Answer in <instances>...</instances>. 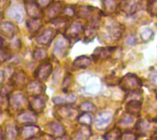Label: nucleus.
I'll return each instance as SVG.
<instances>
[{
    "instance_id": "4",
    "label": "nucleus",
    "mask_w": 157,
    "mask_h": 140,
    "mask_svg": "<svg viewBox=\"0 0 157 140\" xmlns=\"http://www.w3.org/2000/svg\"><path fill=\"white\" fill-rule=\"evenodd\" d=\"M26 102H27V99H26L25 95L21 93L12 94L8 98L9 108L12 109L13 111H17L19 109H22V107H24Z\"/></svg>"
},
{
    "instance_id": "34",
    "label": "nucleus",
    "mask_w": 157,
    "mask_h": 140,
    "mask_svg": "<svg viewBox=\"0 0 157 140\" xmlns=\"http://www.w3.org/2000/svg\"><path fill=\"white\" fill-rule=\"evenodd\" d=\"M96 27L95 26H89L86 28H85L84 34H85V41L89 42L96 37Z\"/></svg>"
},
{
    "instance_id": "45",
    "label": "nucleus",
    "mask_w": 157,
    "mask_h": 140,
    "mask_svg": "<svg viewBox=\"0 0 157 140\" xmlns=\"http://www.w3.org/2000/svg\"><path fill=\"white\" fill-rule=\"evenodd\" d=\"M1 1V11H4L9 5V0H0Z\"/></svg>"
},
{
    "instance_id": "39",
    "label": "nucleus",
    "mask_w": 157,
    "mask_h": 140,
    "mask_svg": "<svg viewBox=\"0 0 157 140\" xmlns=\"http://www.w3.org/2000/svg\"><path fill=\"white\" fill-rule=\"evenodd\" d=\"M148 10L152 15L157 16V0H153L148 6Z\"/></svg>"
},
{
    "instance_id": "46",
    "label": "nucleus",
    "mask_w": 157,
    "mask_h": 140,
    "mask_svg": "<svg viewBox=\"0 0 157 140\" xmlns=\"http://www.w3.org/2000/svg\"><path fill=\"white\" fill-rule=\"evenodd\" d=\"M54 140H70L67 136H63V137H59V138H55Z\"/></svg>"
},
{
    "instance_id": "37",
    "label": "nucleus",
    "mask_w": 157,
    "mask_h": 140,
    "mask_svg": "<svg viewBox=\"0 0 157 140\" xmlns=\"http://www.w3.org/2000/svg\"><path fill=\"white\" fill-rule=\"evenodd\" d=\"M109 34L111 38L118 39L121 36V29L119 27H109Z\"/></svg>"
},
{
    "instance_id": "19",
    "label": "nucleus",
    "mask_w": 157,
    "mask_h": 140,
    "mask_svg": "<svg viewBox=\"0 0 157 140\" xmlns=\"http://www.w3.org/2000/svg\"><path fill=\"white\" fill-rule=\"evenodd\" d=\"M62 10H63V6L60 2H54V3L51 4L47 9L48 18L53 20L54 18H56L59 16V14L62 12Z\"/></svg>"
},
{
    "instance_id": "50",
    "label": "nucleus",
    "mask_w": 157,
    "mask_h": 140,
    "mask_svg": "<svg viewBox=\"0 0 157 140\" xmlns=\"http://www.w3.org/2000/svg\"><path fill=\"white\" fill-rule=\"evenodd\" d=\"M156 124H157V118H156Z\"/></svg>"
},
{
    "instance_id": "10",
    "label": "nucleus",
    "mask_w": 157,
    "mask_h": 140,
    "mask_svg": "<svg viewBox=\"0 0 157 140\" xmlns=\"http://www.w3.org/2000/svg\"><path fill=\"white\" fill-rule=\"evenodd\" d=\"M40 133V129L39 127L34 125H28L21 128L20 136L23 139H32L35 138Z\"/></svg>"
},
{
    "instance_id": "12",
    "label": "nucleus",
    "mask_w": 157,
    "mask_h": 140,
    "mask_svg": "<svg viewBox=\"0 0 157 140\" xmlns=\"http://www.w3.org/2000/svg\"><path fill=\"white\" fill-rule=\"evenodd\" d=\"M44 90H45V88H44L43 84L41 83V82L38 81V80L31 81L27 86V92L29 93V95H31L33 97L42 95Z\"/></svg>"
},
{
    "instance_id": "30",
    "label": "nucleus",
    "mask_w": 157,
    "mask_h": 140,
    "mask_svg": "<svg viewBox=\"0 0 157 140\" xmlns=\"http://www.w3.org/2000/svg\"><path fill=\"white\" fill-rule=\"evenodd\" d=\"M140 36H141V39L143 41L148 42L151 39H153V38L155 36V31L150 28H144L141 30Z\"/></svg>"
},
{
    "instance_id": "44",
    "label": "nucleus",
    "mask_w": 157,
    "mask_h": 140,
    "mask_svg": "<svg viewBox=\"0 0 157 140\" xmlns=\"http://www.w3.org/2000/svg\"><path fill=\"white\" fill-rule=\"evenodd\" d=\"M126 41L129 45H134L136 43V38L134 36H129Z\"/></svg>"
},
{
    "instance_id": "33",
    "label": "nucleus",
    "mask_w": 157,
    "mask_h": 140,
    "mask_svg": "<svg viewBox=\"0 0 157 140\" xmlns=\"http://www.w3.org/2000/svg\"><path fill=\"white\" fill-rule=\"evenodd\" d=\"M79 109H80V111H82L84 113H88V114L94 113L96 111V105L89 101H86L80 105Z\"/></svg>"
},
{
    "instance_id": "47",
    "label": "nucleus",
    "mask_w": 157,
    "mask_h": 140,
    "mask_svg": "<svg viewBox=\"0 0 157 140\" xmlns=\"http://www.w3.org/2000/svg\"><path fill=\"white\" fill-rule=\"evenodd\" d=\"M24 1H25L27 4H29V3H33V1H34V0H24Z\"/></svg>"
},
{
    "instance_id": "43",
    "label": "nucleus",
    "mask_w": 157,
    "mask_h": 140,
    "mask_svg": "<svg viewBox=\"0 0 157 140\" xmlns=\"http://www.w3.org/2000/svg\"><path fill=\"white\" fill-rule=\"evenodd\" d=\"M8 59H9V53L7 51H5V49H2L1 50V61L4 62Z\"/></svg>"
},
{
    "instance_id": "2",
    "label": "nucleus",
    "mask_w": 157,
    "mask_h": 140,
    "mask_svg": "<svg viewBox=\"0 0 157 140\" xmlns=\"http://www.w3.org/2000/svg\"><path fill=\"white\" fill-rule=\"evenodd\" d=\"M135 127L138 134L143 137L152 136L156 132V127L155 123L149 119H142L138 121Z\"/></svg>"
},
{
    "instance_id": "41",
    "label": "nucleus",
    "mask_w": 157,
    "mask_h": 140,
    "mask_svg": "<svg viewBox=\"0 0 157 140\" xmlns=\"http://www.w3.org/2000/svg\"><path fill=\"white\" fill-rule=\"evenodd\" d=\"M149 80H150V83L153 86H155L157 87V71L155 72H153L149 77Z\"/></svg>"
},
{
    "instance_id": "11",
    "label": "nucleus",
    "mask_w": 157,
    "mask_h": 140,
    "mask_svg": "<svg viewBox=\"0 0 157 140\" xmlns=\"http://www.w3.org/2000/svg\"><path fill=\"white\" fill-rule=\"evenodd\" d=\"M55 30L52 28H48L44 30L40 36L36 38V41L38 44L42 45V46H48L50 43L52 41V39L55 37Z\"/></svg>"
},
{
    "instance_id": "5",
    "label": "nucleus",
    "mask_w": 157,
    "mask_h": 140,
    "mask_svg": "<svg viewBox=\"0 0 157 140\" xmlns=\"http://www.w3.org/2000/svg\"><path fill=\"white\" fill-rule=\"evenodd\" d=\"M85 28L83 25L80 22L75 21L73 22L65 30V37L70 40V39H76L79 38V36L84 33Z\"/></svg>"
},
{
    "instance_id": "21",
    "label": "nucleus",
    "mask_w": 157,
    "mask_h": 140,
    "mask_svg": "<svg viewBox=\"0 0 157 140\" xmlns=\"http://www.w3.org/2000/svg\"><path fill=\"white\" fill-rule=\"evenodd\" d=\"M26 11L31 18H40L42 13L40 6L36 3H29L26 6Z\"/></svg>"
},
{
    "instance_id": "48",
    "label": "nucleus",
    "mask_w": 157,
    "mask_h": 140,
    "mask_svg": "<svg viewBox=\"0 0 157 140\" xmlns=\"http://www.w3.org/2000/svg\"><path fill=\"white\" fill-rule=\"evenodd\" d=\"M29 140H42V139L39 138H32V139H29Z\"/></svg>"
},
{
    "instance_id": "14",
    "label": "nucleus",
    "mask_w": 157,
    "mask_h": 140,
    "mask_svg": "<svg viewBox=\"0 0 157 140\" xmlns=\"http://www.w3.org/2000/svg\"><path fill=\"white\" fill-rule=\"evenodd\" d=\"M76 101V97L73 94H65L64 95H59L52 98V102L58 105H70L75 104Z\"/></svg>"
},
{
    "instance_id": "27",
    "label": "nucleus",
    "mask_w": 157,
    "mask_h": 140,
    "mask_svg": "<svg viewBox=\"0 0 157 140\" xmlns=\"http://www.w3.org/2000/svg\"><path fill=\"white\" fill-rule=\"evenodd\" d=\"M135 123V116L130 114L124 115L119 121V126L122 128L131 127Z\"/></svg>"
},
{
    "instance_id": "38",
    "label": "nucleus",
    "mask_w": 157,
    "mask_h": 140,
    "mask_svg": "<svg viewBox=\"0 0 157 140\" xmlns=\"http://www.w3.org/2000/svg\"><path fill=\"white\" fill-rule=\"evenodd\" d=\"M137 135L132 131H126L122 134L121 140H137Z\"/></svg>"
},
{
    "instance_id": "1",
    "label": "nucleus",
    "mask_w": 157,
    "mask_h": 140,
    "mask_svg": "<svg viewBox=\"0 0 157 140\" xmlns=\"http://www.w3.org/2000/svg\"><path fill=\"white\" fill-rule=\"evenodd\" d=\"M121 87L127 92H132V91H138L142 87V82L139 79L138 76L132 73H129L122 77V79L120 82Z\"/></svg>"
},
{
    "instance_id": "29",
    "label": "nucleus",
    "mask_w": 157,
    "mask_h": 140,
    "mask_svg": "<svg viewBox=\"0 0 157 140\" xmlns=\"http://www.w3.org/2000/svg\"><path fill=\"white\" fill-rule=\"evenodd\" d=\"M121 131L120 128L116 127L113 128L109 131H108L105 135H104V139L105 140H121Z\"/></svg>"
},
{
    "instance_id": "7",
    "label": "nucleus",
    "mask_w": 157,
    "mask_h": 140,
    "mask_svg": "<svg viewBox=\"0 0 157 140\" xmlns=\"http://www.w3.org/2000/svg\"><path fill=\"white\" fill-rule=\"evenodd\" d=\"M78 114V111L69 105H61L56 111L55 115L62 119H73Z\"/></svg>"
},
{
    "instance_id": "24",
    "label": "nucleus",
    "mask_w": 157,
    "mask_h": 140,
    "mask_svg": "<svg viewBox=\"0 0 157 140\" xmlns=\"http://www.w3.org/2000/svg\"><path fill=\"white\" fill-rule=\"evenodd\" d=\"M43 22L40 18H30L27 21V27L29 32L37 33L42 28Z\"/></svg>"
},
{
    "instance_id": "13",
    "label": "nucleus",
    "mask_w": 157,
    "mask_h": 140,
    "mask_svg": "<svg viewBox=\"0 0 157 140\" xmlns=\"http://www.w3.org/2000/svg\"><path fill=\"white\" fill-rule=\"evenodd\" d=\"M112 114L109 112H103L100 113L97 118H96V122L95 125L98 128L101 129V128H105L106 127H108L109 125V123L112 121Z\"/></svg>"
},
{
    "instance_id": "17",
    "label": "nucleus",
    "mask_w": 157,
    "mask_h": 140,
    "mask_svg": "<svg viewBox=\"0 0 157 140\" xmlns=\"http://www.w3.org/2000/svg\"><path fill=\"white\" fill-rule=\"evenodd\" d=\"M115 48H98L95 50L94 53H93V57L95 58L96 61H105L108 60L111 53L113 52Z\"/></svg>"
},
{
    "instance_id": "20",
    "label": "nucleus",
    "mask_w": 157,
    "mask_h": 140,
    "mask_svg": "<svg viewBox=\"0 0 157 140\" xmlns=\"http://www.w3.org/2000/svg\"><path fill=\"white\" fill-rule=\"evenodd\" d=\"M91 135L92 134H91V130L89 129V127H83L73 134L71 140H89Z\"/></svg>"
},
{
    "instance_id": "26",
    "label": "nucleus",
    "mask_w": 157,
    "mask_h": 140,
    "mask_svg": "<svg viewBox=\"0 0 157 140\" xmlns=\"http://www.w3.org/2000/svg\"><path fill=\"white\" fill-rule=\"evenodd\" d=\"M92 61H91V59L87 56H85V55H82V56H79L77 57L75 61H74V66H75L76 68H80V69H85V68H87L91 65Z\"/></svg>"
},
{
    "instance_id": "23",
    "label": "nucleus",
    "mask_w": 157,
    "mask_h": 140,
    "mask_svg": "<svg viewBox=\"0 0 157 140\" xmlns=\"http://www.w3.org/2000/svg\"><path fill=\"white\" fill-rule=\"evenodd\" d=\"M16 30H17V28H16L15 25L10 22H4L0 26V31H1L2 36H6L8 38H12L15 35Z\"/></svg>"
},
{
    "instance_id": "15",
    "label": "nucleus",
    "mask_w": 157,
    "mask_h": 140,
    "mask_svg": "<svg viewBox=\"0 0 157 140\" xmlns=\"http://www.w3.org/2000/svg\"><path fill=\"white\" fill-rule=\"evenodd\" d=\"M18 136V129L16 125L8 124L6 127L5 133H2V140H17Z\"/></svg>"
},
{
    "instance_id": "35",
    "label": "nucleus",
    "mask_w": 157,
    "mask_h": 140,
    "mask_svg": "<svg viewBox=\"0 0 157 140\" xmlns=\"http://www.w3.org/2000/svg\"><path fill=\"white\" fill-rule=\"evenodd\" d=\"M139 6V1L138 0H126L125 7L128 10L130 14H133Z\"/></svg>"
},
{
    "instance_id": "16",
    "label": "nucleus",
    "mask_w": 157,
    "mask_h": 140,
    "mask_svg": "<svg viewBox=\"0 0 157 140\" xmlns=\"http://www.w3.org/2000/svg\"><path fill=\"white\" fill-rule=\"evenodd\" d=\"M48 128L51 132V134L56 138L63 137L65 134V129L63 124L59 121H52L49 124Z\"/></svg>"
},
{
    "instance_id": "31",
    "label": "nucleus",
    "mask_w": 157,
    "mask_h": 140,
    "mask_svg": "<svg viewBox=\"0 0 157 140\" xmlns=\"http://www.w3.org/2000/svg\"><path fill=\"white\" fill-rule=\"evenodd\" d=\"M142 104H130L126 105V111L128 114L132 115L134 116H138L141 112Z\"/></svg>"
},
{
    "instance_id": "22",
    "label": "nucleus",
    "mask_w": 157,
    "mask_h": 140,
    "mask_svg": "<svg viewBox=\"0 0 157 140\" xmlns=\"http://www.w3.org/2000/svg\"><path fill=\"white\" fill-rule=\"evenodd\" d=\"M8 16L12 18V19H14L15 21H17V22H21L22 20H23V18H24V15H23V9H22V7L19 6V5H16V6H12L10 9H9V11H8Z\"/></svg>"
},
{
    "instance_id": "49",
    "label": "nucleus",
    "mask_w": 157,
    "mask_h": 140,
    "mask_svg": "<svg viewBox=\"0 0 157 140\" xmlns=\"http://www.w3.org/2000/svg\"><path fill=\"white\" fill-rule=\"evenodd\" d=\"M152 140H157V137H155V138H154Z\"/></svg>"
},
{
    "instance_id": "28",
    "label": "nucleus",
    "mask_w": 157,
    "mask_h": 140,
    "mask_svg": "<svg viewBox=\"0 0 157 140\" xmlns=\"http://www.w3.org/2000/svg\"><path fill=\"white\" fill-rule=\"evenodd\" d=\"M103 5V11L105 14H112L117 9L116 0H101Z\"/></svg>"
},
{
    "instance_id": "9",
    "label": "nucleus",
    "mask_w": 157,
    "mask_h": 140,
    "mask_svg": "<svg viewBox=\"0 0 157 140\" xmlns=\"http://www.w3.org/2000/svg\"><path fill=\"white\" fill-rule=\"evenodd\" d=\"M46 105V98L43 95H39L33 97L29 104V106L31 111H33L36 114L41 113Z\"/></svg>"
},
{
    "instance_id": "6",
    "label": "nucleus",
    "mask_w": 157,
    "mask_h": 140,
    "mask_svg": "<svg viewBox=\"0 0 157 140\" xmlns=\"http://www.w3.org/2000/svg\"><path fill=\"white\" fill-rule=\"evenodd\" d=\"M37 114L34 113L31 110H26V111H22L20 112L17 116V122L18 124L21 125H33L34 123L37 122Z\"/></svg>"
},
{
    "instance_id": "42",
    "label": "nucleus",
    "mask_w": 157,
    "mask_h": 140,
    "mask_svg": "<svg viewBox=\"0 0 157 140\" xmlns=\"http://www.w3.org/2000/svg\"><path fill=\"white\" fill-rule=\"evenodd\" d=\"M52 3V0H37V4L40 7H48L50 6Z\"/></svg>"
},
{
    "instance_id": "40",
    "label": "nucleus",
    "mask_w": 157,
    "mask_h": 140,
    "mask_svg": "<svg viewBox=\"0 0 157 140\" xmlns=\"http://www.w3.org/2000/svg\"><path fill=\"white\" fill-rule=\"evenodd\" d=\"M63 12L64 13V15L66 17H71L75 15V9L74 6H68L64 7Z\"/></svg>"
},
{
    "instance_id": "25",
    "label": "nucleus",
    "mask_w": 157,
    "mask_h": 140,
    "mask_svg": "<svg viewBox=\"0 0 157 140\" xmlns=\"http://www.w3.org/2000/svg\"><path fill=\"white\" fill-rule=\"evenodd\" d=\"M26 81H27V75L22 71H19L18 72H16L12 77V84H13V86L21 87V86L25 85Z\"/></svg>"
},
{
    "instance_id": "3",
    "label": "nucleus",
    "mask_w": 157,
    "mask_h": 140,
    "mask_svg": "<svg viewBox=\"0 0 157 140\" xmlns=\"http://www.w3.org/2000/svg\"><path fill=\"white\" fill-rule=\"evenodd\" d=\"M69 49V39L65 36H61L57 39L53 46V54L57 58H63L67 53Z\"/></svg>"
},
{
    "instance_id": "36",
    "label": "nucleus",
    "mask_w": 157,
    "mask_h": 140,
    "mask_svg": "<svg viewBox=\"0 0 157 140\" xmlns=\"http://www.w3.org/2000/svg\"><path fill=\"white\" fill-rule=\"evenodd\" d=\"M33 57L37 61H42L47 57V51L44 49H36L33 52Z\"/></svg>"
},
{
    "instance_id": "18",
    "label": "nucleus",
    "mask_w": 157,
    "mask_h": 140,
    "mask_svg": "<svg viewBox=\"0 0 157 140\" xmlns=\"http://www.w3.org/2000/svg\"><path fill=\"white\" fill-rule=\"evenodd\" d=\"M125 104L130 105V104H142L143 101V94L138 91H132V92H128L124 98Z\"/></svg>"
},
{
    "instance_id": "8",
    "label": "nucleus",
    "mask_w": 157,
    "mask_h": 140,
    "mask_svg": "<svg viewBox=\"0 0 157 140\" xmlns=\"http://www.w3.org/2000/svg\"><path fill=\"white\" fill-rule=\"evenodd\" d=\"M52 72V64L49 62H44V63H41L36 70L35 77L38 79V81L42 82V81H45L48 79V77L51 75Z\"/></svg>"
},
{
    "instance_id": "32",
    "label": "nucleus",
    "mask_w": 157,
    "mask_h": 140,
    "mask_svg": "<svg viewBox=\"0 0 157 140\" xmlns=\"http://www.w3.org/2000/svg\"><path fill=\"white\" fill-rule=\"evenodd\" d=\"M77 120H78L79 124H81L83 127H89V126H91V124L93 122L92 116L88 113H84V114L80 115L77 118Z\"/></svg>"
}]
</instances>
